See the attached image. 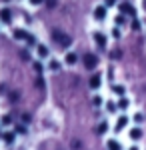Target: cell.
I'll return each instance as SVG.
<instances>
[{"mask_svg":"<svg viewBox=\"0 0 146 150\" xmlns=\"http://www.w3.org/2000/svg\"><path fill=\"white\" fill-rule=\"evenodd\" d=\"M72 148H74V150L80 148V142H78V140H74V142H72Z\"/></svg>","mask_w":146,"mask_h":150,"instance_id":"cell-25","label":"cell"},{"mask_svg":"<svg viewBox=\"0 0 146 150\" xmlns=\"http://www.w3.org/2000/svg\"><path fill=\"white\" fill-rule=\"evenodd\" d=\"M94 40H96V44H98V46L100 48H106V36L102 34V32H94Z\"/></svg>","mask_w":146,"mask_h":150,"instance_id":"cell-3","label":"cell"},{"mask_svg":"<svg viewBox=\"0 0 146 150\" xmlns=\"http://www.w3.org/2000/svg\"><path fill=\"white\" fill-rule=\"evenodd\" d=\"M116 108H118V106H116L114 102H108V104H106V110H108V112H114Z\"/></svg>","mask_w":146,"mask_h":150,"instance_id":"cell-18","label":"cell"},{"mask_svg":"<svg viewBox=\"0 0 146 150\" xmlns=\"http://www.w3.org/2000/svg\"><path fill=\"white\" fill-rule=\"evenodd\" d=\"M96 64H98V56H96V54H86V56H84V66L88 70L96 68Z\"/></svg>","mask_w":146,"mask_h":150,"instance_id":"cell-2","label":"cell"},{"mask_svg":"<svg viewBox=\"0 0 146 150\" xmlns=\"http://www.w3.org/2000/svg\"><path fill=\"white\" fill-rule=\"evenodd\" d=\"M124 22V16H116V24H122Z\"/></svg>","mask_w":146,"mask_h":150,"instance_id":"cell-26","label":"cell"},{"mask_svg":"<svg viewBox=\"0 0 146 150\" xmlns=\"http://www.w3.org/2000/svg\"><path fill=\"white\" fill-rule=\"evenodd\" d=\"M26 42H28V44L32 46V44H34V42H36V40H34V36H30V34H28V38H26Z\"/></svg>","mask_w":146,"mask_h":150,"instance_id":"cell-20","label":"cell"},{"mask_svg":"<svg viewBox=\"0 0 146 150\" xmlns=\"http://www.w3.org/2000/svg\"><path fill=\"white\" fill-rule=\"evenodd\" d=\"M142 134H144L142 128H132V130H130V138H132V140H140V138H142Z\"/></svg>","mask_w":146,"mask_h":150,"instance_id":"cell-7","label":"cell"},{"mask_svg":"<svg viewBox=\"0 0 146 150\" xmlns=\"http://www.w3.org/2000/svg\"><path fill=\"white\" fill-rule=\"evenodd\" d=\"M126 124H128V118H126V116H120V118L116 120L114 130H116V132H120V130H124V128H126Z\"/></svg>","mask_w":146,"mask_h":150,"instance_id":"cell-4","label":"cell"},{"mask_svg":"<svg viewBox=\"0 0 146 150\" xmlns=\"http://www.w3.org/2000/svg\"><path fill=\"white\" fill-rule=\"evenodd\" d=\"M128 100H126V98H122V100H120V102H118V108H120V110H126V108H128Z\"/></svg>","mask_w":146,"mask_h":150,"instance_id":"cell-17","label":"cell"},{"mask_svg":"<svg viewBox=\"0 0 146 150\" xmlns=\"http://www.w3.org/2000/svg\"><path fill=\"white\" fill-rule=\"evenodd\" d=\"M108 150H120V142L118 140H108Z\"/></svg>","mask_w":146,"mask_h":150,"instance_id":"cell-11","label":"cell"},{"mask_svg":"<svg viewBox=\"0 0 146 150\" xmlns=\"http://www.w3.org/2000/svg\"><path fill=\"white\" fill-rule=\"evenodd\" d=\"M130 150H138V148H136V146H132V148H130Z\"/></svg>","mask_w":146,"mask_h":150,"instance_id":"cell-29","label":"cell"},{"mask_svg":"<svg viewBox=\"0 0 146 150\" xmlns=\"http://www.w3.org/2000/svg\"><path fill=\"white\" fill-rule=\"evenodd\" d=\"M14 38H18V40H22V38H24V40H26V38H28V34H24L22 30H16V32H14Z\"/></svg>","mask_w":146,"mask_h":150,"instance_id":"cell-16","label":"cell"},{"mask_svg":"<svg viewBox=\"0 0 146 150\" xmlns=\"http://www.w3.org/2000/svg\"><path fill=\"white\" fill-rule=\"evenodd\" d=\"M132 28H134V30H138V28H140V22H138V20H134V22H132Z\"/></svg>","mask_w":146,"mask_h":150,"instance_id":"cell-24","label":"cell"},{"mask_svg":"<svg viewBox=\"0 0 146 150\" xmlns=\"http://www.w3.org/2000/svg\"><path fill=\"white\" fill-rule=\"evenodd\" d=\"M2 138H4V142H6V144H12V142H14V134H10V132H6V134H4Z\"/></svg>","mask_w":146,"mask_h":150,"instance_id":"cell-13","label":"cell"},{"mask_svg":"<svg viewBox=\"0 0 146 150\" xmlns=\"http://www.w3.org/2000/svg\"><path fill=\"white\" fill-rule=\"evenodd\" d=\"M100 82H102L100 74H94V76L90 78V86H92V88H98V86H100Z\"/></svg>","mask_w":146,"mask_h":150,"instance_id":"cell-9","label":"cell"},{"mask_svg":"<svg viewBox=\"0 0 146 150\" xmlns=\"http://www.w3.org/2000/svg\"><path fill=\"white\" fill-rule=\"evenodd\" d=\"M0 18H2V22H10L12 20V12L8 8H2L0 10Z\"/></svg>","mask_w":146,"mask_h":150,"instance_id":"cell-5","label":"cell"},{"mask_svg":"<svg viewBox=\"0 0 146 150\" xmlns=\"http://www.w3.org/2000/svg\"><path fill=\"white\" fill-rule=\"evenodd\" d=\"M134 120H136V122H138V124H140V122L144 120V116H142V114H136V116H134Z\"/></svg>","mask_w":146,"mask_h":150,"instance_id":"cell-21","label":"cell"},{"mask_svg":"<svg viewBox=\"0 0 146 150\" xmlns=\"http://www.w3.org/2000/svg\"><path fill=\"white\" fill-rule=\"evenodd\" d=\"M114 2H116V0H104V4H106V6H112Z\"/></svg>","mask_w":146,"mask_h":150,"instance_id":"cell-27","label":"cell"},{"mask_svg":"<svg viewBox=\"0 0 146 150\" xmlns=\"http://www.w3.org/2000/svg\"><path fill=\"white\" fill-rule=\"evenodd\" d=\"M54 40L58 42V46H62V48H68L70 44H72V38L70 36H66L64 32H60V30H54Z\"/></svg>","mask_w":146,"mask_h":150,"instance_id":"cell-1","label":"cell"},{"mask_svg":"<svg viewBox=\"0 0 146 150\" xmlns=\"http://www.w3.org/2000/svg\"><path fill=\"white\" fill-rule=\"evenodd\" d=\"M112 36H114V38H120V30H118V28H114V30H112Z\"/></svg>","mask_w":146,"mask_h":150,"instance_id":"cell-22","label":"cell"},{"mask_svg":"<svg viewBox=\"0 0 146 150\" xmlns=\"http://www.w3.org/2000/svg\"><path fill=\"white\" fill-rule=\"evenodd\" d=\"M94 16H96L98 20H104V18H106V8H104V6H98V8L94 10Z\"/></svg>","mask_w":146,"mask_h":150,"instance_id":"cell-8","label":"cell"},{"mask_svg":"<svg viewBox=\"0 0 146 150\" xmlns=\"http://www.w3.org/2000/svg\"><path fill=\"white\" fill-rule=\"evenodd\" d=\"M30 2H32V4H40L42 0H30Z\"/></svg>","mask_w":146,"mask_h":150,"instance_id":"cell-28","label":"cell"},{"mask_svg":"<svg viewBox=\"0 0 146 150\" xmlns=\"http://www.w3.org/2000/svg\"><path fill=\"white\" fill-rule=\"evenodd\" d=\"M50 68H52V70H58V68H60V64H58L56 60H52V62H50Z\"/></svg>","mask_w":146,"mask_h":150,"instance_id":"cell-19","label":"cell"},{"mask_svg":"<svg viewBox=\"0 0 146 150\" xmlns=\"http://www.w3.org/2000/svg\"><path fill=\"white\" fill-rule=\"evenodd\" d=\"M76 60H78V56H76L74 52H70V54L66 56V62L70 64V66H72V64H76Z\"/></svg>","mask_w":146,"mask_h":150,"instance_id":"cell-12","label":"cell"},{"mask_svg":"<svg viewBox=\"0 0 146 150\" xmlns=\"http://www.w3.org/2000/svg\"><path fill=\"white\" fill-rule=\"evenodd\" d=\"M144 8H146V0H144Z\"/></svg>","mask_w":146,"mask_h":150,"instance_id":"cell-30","label":"cell"},{"mask_svg":"<svg viewBox=\"0 0 146 150\" xmlns=\"http://www.w3.org/2000/svg\"><path fill=\"white\" fill-rule=\"evenodd\" d=\"M112 90H114V94H118V96H124V92H126V88H124V86H120V84H114Z\"/></svg>","mask_w":146,"mask_h":150,"instance_id":"cell-10","label":"cell"},{"mask_svg":"<svg viewBox=\"0 0 146 150\" xmlns=\"http://www.w3.org/2000/svg\"><path fill=\"white\" fill-rule=\"evenodd\" d=\"M38 54H40V58H46L48 56V48L46 46H38Z\"/></svg>","mask_w":146,"mask_h":150,"instance_id":"cell-15","label":"cell"},{"mask_svg":"<svg viewBox=\"0 0 146 150\" xmlns=\"http://www.w3.org/2000/svg\"><path fill=\"white\" fill-rule=\"evenodd\" d=\"M106 130H108V122H100V126H98V130H96V132H98V134H104Z\"/></svg>","mask_w":146,"mask_h":150,"instance_id":"cell-14","label":"cell"},{"mask_svg":"<svg viewBox=\"0 0 146 150\" xmlns=\"http://www.w3.org/2000/svg\"><path fill=\"white\" fill-rule=\"evenodd\" d=\"M120 12H122V14H128V16H134V8H132L130 4H126V2L120 4Z\"/></svg>","mask_w":146,"mask_h":150,"instance_id":"cell-6","label":"cell"},{"mask_svg":"<svg viewBox=\"0 0 146 150\" xmlns=\"http://www.w3.org/2000/svg\"><path fill=\"white\" fill-rule=\"evenodd\" d=\"M2 124H10V116H4L2 118Z\"/></svg>","mask_w":146,"mask_h":150,"instance_id":"cell-23","label":"cell"}]
</instances>
